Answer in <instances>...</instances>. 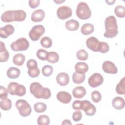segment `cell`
I'll return each instance as SVG.
<instances>
[{
  "label": "cell",
  "mask_w": 125,
  "mask_h": 125,
  "mask_svg": "<svg viewBox=\"0 0 125 125\" xmlns=\"http://www.w3.org/2000/svg\"><path fill=\"white\" fill-rule=\"evenodd\" d=\"M116 92L120 95H124L125 94V77H123L117 84L116 87Z\"/></svg>",
  "instance_id": "83f0119b"
},
{
  "label": "cell",
  "mask_w": 125,
  "mask_h": 125,
  "mask_svg": "<svg viewBox=\"0 0 125 125\" xmlns=\"http://www.w3.org/2000/svg\"><path fill=\"white\" fill-rule=\"evenodd\" d=\"M0 106L3 110H8L12 107V102L11 100L6 98L1 99L0 103Z\"/></svg>",
  "instance_id": "f1b7e54d"
},
{
  "label": "cell",
  "mask_w": 125,
  "mask_h": 125,
  "mask_svg": "<svg viewBox=\"0 0 125 125\" xmlns=\"http://www.w3.org/2000/svg\"><path fill=\"white\" fill-rule=\"evenodd\" d=\"M9 57V54L5 48V44L1 41L0 42V62H5Z\"/></svg>",
  "instance_id": "2e32d148"
},
{
  "label": "cell",
  "mask_w": 125,
  "mask_h": 125,
  "mask_svg": "<svg viewBox=\"0 0 125 125\" xmlns=\"http://www.w3.org/2000/svg\"><path fill=\"white\" fill-rule=\"evenodd\" d=\"M105 32L104 36L107 38H112L118 34V25L116 18L113 16L107 17L105 20Z\"/></svg>",
  "instance_id": "7a4b0ae2"
},
{
  "label": "cell",
  "mask_w": 125,
  "mask_h": 125,
  "mask_svg": "<svg viewBox=\"0 0 125 125\" xmlns=\"http://www.w3.org/2000/svg\"><path fill=\"white\" fill-rule=\"evenodd\" d=\"M21 71L19 69L14 67H11L8 68L7 71V76L9 79H17L20 75Z\"/></svg>",
  "instance_id": "44dd1931"
},
{
  "label": "cell",
  "mask_w": 125,
  "mask_h": 125,
  "mask_svg": "<svg viewBox=\"0 0 125 125\" xmlns=\"http://www.w3.org/2000/svg\"><path fill=\"white\" fill-rule=\"evenodd\" d=\"M40 43L41 45L46 48L50 47L52 45V41L48 37H44L41 40Z\"/></svg>",
  "instance_id": "1f68e13d"
},
{
  "label": "cell",
  "mask_w": 125,
  "mask_h": 125,
  "mask_svg": "<svg viewBox=\"0 0 125 125\" xmlns=\"http://www.w3.org/2000/svg\"><path fill=\"white\" fill-rule=\"evenodd\" d=\"M59 60V56L57 53L54 51L48 52L46 60L50 63H54L58 62Z\"/></svg>",
  "instance_id": "4316f807"
},
{
  "label": "cell",
  "mask_w": 125,
  "mask_h": 125,
  "mask_svg": "<svg viewBox=\"0 0 125 125\" xmlns=\"http://www.w3.org/2000/svg\"><path fill=\"white\" fill-rule=\"evenodd\" d=\"M109 50V46L107 42H100V46L99 52L102 53H107Z\"/></svg>",
  "instance_id": "ab89813d"
},
{
  "label": "cell",
  "mask_w": 125,
  "mask_h": 125,
  "mask_svg": "<svg viewBox=\"0 0 125 125\" xmlns=\"http://www.w3.org/2000/svg\"><path fill=\"white\" fill-rule=\"evenodd\" d=\"M45 17V13L42 9H37L31 15V20L34 22L42 21Z\"/></svg>",
  "instance_id": "9a60e30c"
},
{
  "label": "cell",
  "mask_w": 125,
  "mask_h": 125,
  "mask_svg": "<svg viewBox=\"0 0 125 125\" xmlns=\"http://www.w3.org/2000/svg\"><path fill=\"white\" fill-rule=\"evenodd\" d=\"M85 73H79L75 72L72 75V80L73 82L76 84L83 83L85 80Z\"/></svg>",
  "instance_id": "d4e9b609"
},
{
  "label": "cell",
  "mask_w": 125,
  "mask_h": 125,
  "mask_svg": "<svg viewBox=\"0 0 125 125\" xmlns=\"http://www.w3.org/2000/svg\"><path fill=\"white\" fill-rule=\"evenodd\" d=\"M81 110H83L85 114L88 116H93L96 111V107L89 101H82Z\"/></svg>",
  "instance_id": "52a82bcc"
},
{
  "label": "cell",
  "mask_w": 125,
  "mask_h": 125,
  "mask_svg": "<svg viewBox=\"0 0 125 125\" xmlns=\"http://www.w3.org/2000/svg\"><path fill=\"white\" fill-rule=\"evenodd\" d=\"M91 96L92 100L95 103H99L102 99V96L100 92L97 90L92 91L91 94Z\"/></svg>",
  "instance_id": "74e56055"
},
{
  "label": "cell",
  "mask_w": 125,
  "mask_h": 125,
  "mask_svg": "<svg viewBox=\"0 0 125 125\" xmlns=\"http://www.w3.org/2000/svg\"><path fill=\"white\" fill-rule=\"evenodd\" d=\"M53 72V68L52 66L49 65H44L42 70V74L43 76L46 77H49L51 75Z\"/></svg>",
  "instance_id": "e575fe53"
},
{
  "label": "cell",
  "mask_w": 125,
  "mask_h": 125,
  "mask_svg": "<svg viewBox=\"0 0 125 125\" xmlns=\"http://www.w3.org/2000/svg\"><path fill=\"white\" fill-rule=\"evenodd\" d=\"M103 81V76L100 73H95L89 78L88 83L91 87L95 88L101 85Z\"/></svg>",
  "instance_id": "ba28073f"
},
{
  "label": "cell",
  "mask_w": 125,
  "mask_h": 125,
  "mask_svg": "<svg viewBox=\"0 0 125 125\" xmlns=\"http://www.w3.org/2000/svg\"><path fill=\"white\" fill-rule=\"evenodd\" d=\"M36 54L37 57L39 59L42 61H45L46 60L48 52H47V51H46L44 49H39V50H38Z\"/></svg>",
  "instance_id": "8d00e7d4"
},
{
  "label": "cell",
  "mask_w": 125,
  "mask_h": 125,
  "mask_svg": "<svg viewBox=\"0 0 125 125\" xmlns=\"http://www.w3.org/2000/svg\"><path fill=\"white\" fill-rule=\"evenodd\" d=\"M94 30V27L93 24L90 23L84 24L81 27V33L84 35H88L92 33Z\"/></svg>",
  "instance_id": "cb8c5ba5"
},
{
  "label": "cell",
  "mask_w": 125,
  "mask_h": 125,
  "mask_svg": "<svg viewBox=\"0 0 125 125\" xmlns=\"http://www.w3.org/2000/svg\"><path fill=\"white\" fill-rule=\"evenodd\" d=\"M86 94L85 88L83 86H77L72 90L73 96L75 98L81 99Z\"/></svg>",
  "instance_id": "e0dca14e"
},
{
  "label": "cell",
  "mask_w": 125,
  "mask_h": 125,
  "mask_svg": "<svg viewBox=\"0 0 125 125\" xmlns=\"http://www.w3.org/2000/svg\"><path fill=\"white\" fill-rule=\"evenodd\" d=\"M57 83L61 86H65L68 84L69 81V77L65 72H61L56 77Z\"/></svg>",
  "instance_id": "5bb4252c"
},
{
  "label": "cell",
  "mask_w": 125,
  "mask_h": 125,
  "mask_svg": "<svg viewBox=\"0 0 125 125\" xmlns=\"http://www.w3.org/2000/svg\"><path fill=\"white\" fill-rule=\"evenodd\" d=\"M86 44L88 48L92 51L99 52L100 42L96 37H90L88 38L86 41Z\"/></svg>",
  "instance_id": "30bf717a"
},
{
  "label": "cell",
  "mask_w": 125,
  "mask_h": 125,
  "mask_svg": "<svg viewBox=\"0 0 125 125\" xmlns=\"http://www.w3.org/2000/svg\"><path fill=\"white\" fill-rule=\"evenodd\" d=\"M77 16L82 20L89 19L91 15V12L88 4L84 2H80L77 6Z\"/></svg>",
  "instance_id": "3957f363"
},
{
  "label": "cell",
  "mask_w": 125,
  "mask_h": 125,
  "mask_svg": "<svg viewBox=\"0 0 125 125\" xmlns=\"http://www.w3.org/2000/svg\"><path fill=\"white\" fill-rule=\"evenodd\" d=\"M26 65L28 69H32L38 67L37 62L36 60L34 59L29 60L27 62Z\"/></svg>",
  "instance_id": "b9f144b4"
},
{
  "label": "cell",
  "mask_w": 125,
  "mask_h": 125,
  "mask_svg": "<svg viewBox=\"0 0 125 125\" xmlns=\"http://www.w3.org/2000/svg\"><path fill=\"white\" fill-rule=\"evenodd\" d=\"M105 2L107 3V4L108 5H112L115 2V0H106Z\"/></svg>",
  "instance_id": "c3c4849f"
},
{
  "label": "cell",
  "mask_w": 125,
  "mask_h": 125,
  "mask_svg": "<svg viewBox=\"0 0 125 125\" xmlns=\"http://www.w3.org/2000/svg\"><path fill=\"white\" fill-rule=\"evenodd\" d=\"M14 27L11 24H7L0 29V36L2 38H7L14 32Z\"/></svg>",
  "instance_id": "7c38bea8"
},
{
  "label": "cell",
  "mask_w": 125,
  "mask_h": 125,
  "mask_svg": "<svg viewBox=\"0 0 125 125\" xmlns=\"http://www.w3.org/2000/svg\"><path fill=\"white\" fill-rule=\"evenodd\" d=\"M65 27L70 31L77 30L79 27V23L74 19H71L67 21L65 23Z\"/></svg>",
  "instance_id": "ffe728a7"
},
{
  "label": "cell",
  "mask_w": 125,
  "mask_h": 125,
  "mask_svg": "<svg viewBox=\"0 0 125 125\" xmlns=\"http://www.w3.org/2000/svg\"><path fill=\"white\" fill-rule=\"evenodd\" d=\"M57 99L61 103L63 104H68L71 101L72 97L68 92L64 91H61L57 93Z\"/></svg>",
  "instance_id": "4fadbf2b"
},
{
  "label": "cell",
  "mask_w": 125,
  "mask_h": 125,
  "mask_svg": "<svg viewBox=\"0 0 125 125\" xmlns=\"http://www.w3.org/2000/svg\"><path fill=\"white\" fill-rule=\"evenodd\" d=\"M72 14V9L67 6H60L57 11V17L61 20H65L70 17Z\"/></svg>",
  "instance_id": "9c48e42d"
},
{
  "label": "cell",
  "mask_w": 125,
  "mask_h": 125,
  "mask_svg": "<svg viewBox=\"0 0 125 125\" xmlns=\"http://www.w3.org/2000/svg\"><path fill=\"white\" fill-rule=\"evenodd\" d=\"M26 93V88L25 87L21 84H18L16 87L15 90V95L18 96H23Z\"/></svg>",
  "instance_id": "f546056e"
},
{
  "label": "cell",
  "mask_w": 125,
  "mask_h": 125,
  "mask_svg": "<svg viewBox=\"0 0 125 125\" xmlns=\"http://www.w3.org/2000/svg\"><path fill=\"white\" fill-rule=\"evenodd\" d=\"M27 72L28 75L31 78L37 77L40 73V71L38 67L32 69H28Z\"/></svg>",
  "instance_id": "f35d334b"
},
{
  "label": "cell",
  "mask_w": 125,
  "mask_h": 125,
  "mask_svg": "<svg viewBox=\"0 0 125 125\" xmlns=\"http://www.w3.org/2000/svg\"><path fill=\"white\" fill-rule=\"evenodd\" d=\"M15 105L20 114L23 117L29 116L31 113L32 108L28 103L25 100L19 99L17 100Z\"/></svg>",
  "instance_id": "277c9868"
},
{
  "label": "cell",
  "mask_w": 125,
  "mask_h": 125,
  "mask_svg": "<svg viewBox=\"0 0 125 125\" xmlns=\"http://www.w3.org/2000/svg\"><path fill=\"white\" fill-rule=\"evenodd\" d=\"M25 60V56L22 54H17L13 58V62L14 64L18 66L23 65Z\"/></svg>",
  "instance_id": "484cf974"
},
{
  "label": "cell",
  "mask_w": 125,
  "mask_h": 125,
  "mask_svg": "<svg viewBox=\"0 0 125 125\" xmlns=\"http://www.w3.org/2000/svg\"><path fill=\"white\" fill-rule=\"evenodd\" d=\"M77 58L78 59L82 61L86 60L88 57V54L87 52L83 49L79 50L76 54Z\"/></svg>",
  "instance_id": "d590c367"
},
{
  "label": "cell",
  "mask_w": 125,
  "mask_h": 125,
  "mask_svg": "<svg viewBox=\"0 0 125 125\" xmlns=\"http://www.w3.org/2000/svg\"><path fill=\"white\" fill-rule=\"evenodd\" d=\"M37 123L39 125H48L50 123V119L47 115H42L38 117Z\"/></svg>",
  "instance_id": "836d02e7"
},
{
  "label": "cell",
  "mask_w": 125,
  "mask_h": 125,
  "mask_svg": "<svg viewBox=\"0 0 125 125\" xmlns=\"http://www.w3.org/2000/svg\"><path fill=\"white\" fill-rule=\"evenodd\" d=\"M115 15L119 18H124L125 17V8L122 5H118L114 9Z\"/></svg>",
  "instance_id": "d6a6232c"
},
{
  "label": "cell",
  "mask_w": 125,
  "mask_h": 125,
  "mask_svg": "<svg viewBox=\"0 0 125 125\" xmlns=\"http://www.w3.org/2000/svg\"><path fill=\"white\" fill-rule=\"evenodd\" d=\"M8 91L4 87L1 85L0 86V99H4L8 96Z\"/></svg>",
  "instance_id": "7bdbcfd3"
},
{
  "label": "cell",
  "mask_w": 125,
  "mask_h": 125,
  "mask_svg": "<svg viewBox=\"0 0 125 125\" xmlns=\"http://www.w3.org/2000/svg\"><path fill=\"white\" fill-rule=\"evenodd\" d=\"M102 68L104 72L108 74H115L118 72V69L115 65L109 61H106L103 62Z\"/></svg>",
  "instance_id": "8fae6325"
},
{
  "label": "cell",
  "mask_w": 125,
  "mask_h": 125,
  "mask_svg": "<svg viewBox=\"0 0 125 125\" xmlns=\"http://www.w3.org/2000/svg\"><path fill=\"white\" fill-rule=\"evenodd\" d=\"M54 1L55 2H56V3H57V4H59V3H60L64 2L65 0H54Z\"/></svg>",
  "instance_id": "681fc988"
},
{
  "label": "cell",
  "mask_w": 125,
  "mask_h": 125,
  "mask_svg": "<svg viewBox=\"0 0 125 125\" xmlns=\"http://www.w3.org/2000/svg\"><path fill=\"white\" fill-rule=\"evenodd\" d=\"M30 91L37 99H48L51 95L50 90L43 87L40 83L34 82L30 85Z\"/></svg>",
  "instance_id": "6da1fadb"
},
{
  "label": "cell",
  "mask_w": 125,
  "mask_h": 125,
  "mask_svg": "<svg viewBox=\"0 0 125 125\" xmlns=\"http://www.w3.org/2000/svg\"><path fill=\"white\" fill-rule=\"evenodd\" d=\"M1 20L4 22H11L14 21L13 10L6 11L2 13Z\"/></svg>",
  "instance_id": "7402d4cb"
},
{
  "label": "cell",
  "mask_w": 125,
  "mask_h": 125,
  "mask_svg": "<svg viewBox=\"0 0 125 125\" xmlns=\"http://www.w3.org/2000/svg\"><path fill=\"white\" fill-rule=\"evenodd\" d=\"M75 70L77 73H85L88 70V66L84 62H78L75 64Z\"/></svg>",
  "instance_id": "603a6c76"
},
{
  "label": "cell",
  "mask_w": 125,
  "mask_h": 125,
  "mask_svg": "<svg viewBox=\"0 0 125 125\" xmlns=\"http://www.w3.org/2000/svg\"><path fill=\"white\" fill-rule=\"evenodd\" d=\"M45 28L42 25L34 26L29 32V37L33 41H38L44 33Z\"/></svg>",
  "instance_id": "8992f818"
},
{
  "label": "cell",
  "mask_w": 125,
  "mask_h": 125,
  "mask_svg": "<svg viewBox=\"0 0 125 125\" xmlns=\"http://www.w3.org/2000/svg\"><path fill=\"white\" fill-rule=\"evenodd\" d=\"M47 108L46 105L43 103L38 102L34 105V109L37 113H42L44 112Z\"/></svg>",
  "instance_id": "4dcf8cb0"
},
{
  "label": "cell",
  "mask_w": 125,
  "mask_h": 125,
  "mask_svg": "<svg viewBox=\"0 0 125 125\" xmlns=\"http://www.w3.org/2000/svg\"><path fill=\"white\" fill-rule=\"evenodd\" d=\"M82 101L76 100L72 104V108L75 110H81Z\"/></svg>",
  "instance_id": "f6af8a7d"
},
{
  "label": "cell",
  "mask_w": 125,
  "mask_h": 125,
  "mask_svg": "<svg viewBox=\"0 0 125 125\" xmlns=\"http://www.w3.org/2000/svg\"><path fill=\"white\" fill-rule=\"evenodd\" d=\"M29 5L32 8H35L37 7L40 4L39 0H30L28 2Z\"/></svg>",
  "instance_id": "bcb514c9"
},
{
  "label": "cell",
  "mask_w": 125,
  "mask_h": 125,
  "mask_svg": "<svg viewBox=\"0 0 125 125\" xmlns=\"http://www.w3.org/2000/svg\"><path fill=\"white\" fill-rule=\"evenodd\" d=\"M26 17V13L22 10H13L14 21H22L25 20Z\"/></svg>",
  "instance_id": "ac0fdd59"
},
{
  "label": "cell",
  "mask_w": 125,
  "mask_h": 125,
  "mask_svg": "<svg viewBox=\"0 0 125 125\" xmlns=\"http://www.w3.org/2000/svg\"><path fill=\"white\" fill-rule=\"evenodd\" d=\"M62 125H72V123L71 122L68 120V119H65L63 120V122L62 123Z\"/></svg>",
  "instance_id": "7dc6e473"
},
{
  "label": "cell",
  "mask_w": 125,
  "mask_h": 125,
  "mask_svg": "<svg viewBox=\"0 0 125 125\" xmlns=\"http://www.w3.org/2000/svg\"><path fill=\"white\" fill-rule=\"evenodd\" d=\"M29 46L28 40L25 38L17 39L11 44V48L14 51H21L27 50Z\"/></svg>",
  "instance_id": "5b68a950"
},
{
  "label": "cell",
  "mask_w": 125,
  "mask_h": 125,
  "mask_svg": "<svg viewBox=\"0 0 125 125\" xmlns=\"http://www.w3.org/2000/svg\"><path fill=\"white\" fill-rule=\"evenodd\" d=\"M112 105L117 110L122 109L125 107V100L121 97H116L113 99Z\"/></svg>",
  "instance_id": "d6986e66"
},
{
  "label": "cell",
  "mask_w": 125,
  "mask_h": 125,
  "mask_svg": "<svg viewBox=\"0 0 125 125\" xmlns=\"http://www.w3.org/2000/svg\"><path fill=\"white\" fill-rule=\"evenodd\" d=\"M82 117V113L80 111H77L74 112L72 114V119L75 122L80 121Z\"/></svg>",
  "instance_id": "ee69618b"
},
{
  "label": "cell",
  "mask_w": 125,
  "mask_h": 125,
  "mask_svg": "<svg viewBox=\"0 0 125 125\" xmlns=\"http://www.w3.org/2000/svg\"><path fill=\"white\" fill-rule=\"evenodd\" d=\"M18 83L16 82H11L9 83L7 86V91L11 95H15V90L17 85Z\"/></svg>",
  "instance_id": "60d3db41"
}]
</instances>
